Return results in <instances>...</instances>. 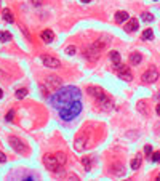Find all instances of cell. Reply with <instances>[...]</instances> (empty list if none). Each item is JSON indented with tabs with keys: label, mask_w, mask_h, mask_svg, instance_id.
<instances>
[{
	"label": "cell",
	"mask_w": 160,
	"mask_h": 181,
	"mask_svg": "<svg viewBox=\"0 0 160 181\" xmlns=\"http://www.w3.org/2000/svg\"><path fill=\"white\" fill-rule=\"evenodd\" d=\"M8 141H10V144H11V148L15 149L16 152H19V154H26V152H27V146H26L23 141H21V140H18V138L11 136Z\"/></svg>",
	"instance_id": "5b68a950"
},
{
	"label": "cell",
	"mask_w": 160,
	"mask_h": 181,
	"mask_svg": "<svg viewBox=\"0 0 160 181\" xmlns=\"http://www.w3.org/2000/svg\"><path fill=\"white\" fill-rule=\"evenodd\" d=\"M120 79H123V80H127V82H130L131 80V72L128 71V69L127 67H125V66H122V71H120Z\"/></svg>",
	"instance_id": "4fadbf2b"
},
{
	"label": "cell",
	"mask_w": 160,
	"mask_h": 181,
	"mask_svg": "<svg viewBox=\"0 0 160 181\" xmlns=\"http://www.w3.org/2000/svg\"><path fill=\"white\" fill-rule=\"evenodd\" d=\"M88 93L91 95V96H95V98L98 100V101H101V100L104 98V96H106V95L102 93V90L98 88V87H90V88H88Z\"/></svg>",
	"instance_id": "ba28073f"
},
{
	"label": "cell",
	"mask_w": 160,
	"mask_h": 181,
	"mask_svg": "<svg viewBox=\"0 0 160 181\" xmlns=\"http://www.w3.org/2000/svg\"><path fill=\"white\" fill-rule=\"evenodd\" d=\"M40 39L43 40L45 43H51L53 39H54V34H53L51 31H48V29H47V31H43V32L40 34Z\"/></svg>",
	"instance_id": "9c48e42d"
},
{
	"label": "cell",
	"mask_w": 160,
	"mask_h": 181,
	"mask_svg": "<svg viewBox=\"0 0 160 181\" xmlns=\"http://www.w3.org/2000/svg\"><path fill=\"white\" fill-rule=\"evenodd\" d=\"M43 162H45V167L48 170L56 173V172H59L62 167H64V164H66V154H62V152L48 154V156H45Z\"/></svg>",
	"instance_id": "3957f363"
},
{
	"label": "cell",
	"mask_w": 160,
	"mask_h": 181,
	"mask_svg": "<svg viewBox=\"0 0 160 181\" xmlns=\"http://www.w3.org/2000/svg\"><path fill=\"white\" fill-rule=\"evenodd\" d=\"M8 40H11V34L8 31H3L2 32V42H8Z\"/></svg>",
	"instance_id": "44dd1931"
},
{
	"label": "cell",
	"mask_w": 160,
	"mask_h": 181,
	"mask_svg": "<svg viewBox=\"0 0 160 181\" xmlns=\"http://www.w3.org/2000/svg\"><path fill=\"white\" fill-rule=\"evenodd\" d=\"M0 160H2V164H5V162H6V157H5L3 152H0Z\"/></svg>",
	"instance_id": "83f0119b"
},
{
	"label": "cell",
	"mask_w": 160,
	"mask_h": 181,
	"mask_svg": "<svg viewBox=\"0 0 160 181\" xmlns=\"http://www.w3.org/2000/svg\"><path fill=\"white\" fill-rule=\"evenodd\" d=\"M144 152H146V156H149L151 152H152V148H151L149 144H147V146H146V148H144Z\"/></svg>",
	"instance_id": "4316f807"
},
{
	"label": "cell",
	"mask_w": 160,
	"mask_h": 181,
	"mask_svg": "<svg viewBox=\"0 0 160 181\" xmlns=\"http://www.w3.org/2000/svg\"><path fill=\"white\" fill-rule=\"evenodd\" d=\"M74 148H75V151L82 152V151H83V148H85V138L79 136L77 140H75V143H74Z\"/></svg>",
	"instance_id": "8fae6325"
},
{
	"label": "cell",
	"mask_w": 160,
	"mask_h": 181,
	"mask_svg": "<svg viewBox=\"0 0 160 181\" xmlns=\"http://www.w3.org/2000/svg\"><path fill=\"white\" fill-rule=\"evenodd\" d=\"M66 53H67V55H74V53H75V47H74V45L67 47V48H66Z\"/></svg>",
	"instance_id": "484cf974"
},
{
	"label": "cell",
	"mask_w": 160,
	"mask_h": 181,
	"mask_svg": "<svg viewBox=\"0 0 160 181\" xmlns=\"http://www.w3.org/2000/svg\"><path fill=\"white\" fill-rule=\"evenodd\" d=\"M143 61V56L140 53H131L130 55V64H140Z\"/></svg>",
	"instance_id": "5bb4252c"
},
{
	"label": "cell",
	"mask_w": 160,
	"mask_h": 181,
	"mask_svg": "<svg viewBox=\"0 0 160 181\" xmlns=\"http://www.w3.org/2000/svg\"><path fill=\"white\" fill-rule=\"evenodd\" d=\"M141 19L146 21V23H151V21H154V16H152L151 13H143V15H141Z\"/></svg>",
	"instance_id": "ffe728a7"
},
{
	"label": "cell",
	"mask_w": 160,
	"mask_h": 181,
	"mask_svg": "<svg viewBox=\"0 0 160 181\" xmlns=\"http://www.w3.org/2000/svg\"><path fill=\"white\" fill-rule=\"evenodd\" d=\"M155 111H157V114H158V115H160V103H158V104H157V107H155Z\"/></svg>",
	"instance_id": "f546056e"
},
{
	"label": "cell",
	"mask_w": 160,
	"mask_h": 181,
	"mask_svg": "<svg viewBox=\"0 0 160 181\" xmlns=\"http://www.w3.org/2000/svg\"><path fill=\"white\" fill-rule=\"evenodd\" d=\"M40 59H42V62H43L47 67H59V61L56 58L50 56V55H42Z\"/></svg>",
	"instance_id": "52a82bcc"
},
{
	"label": "cell",
	"mask_w": 160,
	"mask_h": 181,
	"mask_svg": "<svg viewBox=\"0 0 160 181\" xmlns=\"http://www.w3.org/2000/svg\"><path fill=\"white\" fill-rule=\"evenodd\" d=\"M128 13L127 11H117L115 13V21H117V23H123V21H127L128 19Z\"/></svg>",
	"instance_id": "7c38bea8"
},
{
	"label": "cell",
	"mask_w": 160,
	"mask_h": 181,
	"mask_svg": "<svg viewBox=\"0 0 160 181\" xmlns=\"http://www.w3.org/2000/svg\"><path fill=\"white\" fill-rule=\"evenodd\" d=\"M82 2H83V3H88V2H91V0H82Z\"/></svg>",
	"instance_id": "4dcf8cb0"
},
{
	"label": "cell",
	"mask_w": 160,
	"mask_h": 181,
	"mask_svg": "<svg viewBox=\"0 0 160 181\" xmlns=\"http://www.w3.org/2000/svg\"><path fill=\"white\" fill-rule=\"evenodd\" d=\"M80 90L77 87H64V88H59L54 95L50 96V104L54 109H62L67 104L74 103L75 100H80Z\"/></svg>",
	"instance_id": "6da1fadb"
},
{
	"label": "cell",
	"mask_w": 160,
	"mask_h": 181,
	"mask_svg": "<svg viewBox=\"0 0 160 181\" xmlns=\"http://www.w3.org/2000/svg\"><path fill=\"white\" fill-rule=\"evenodd\" d=\"M27 95V88H19L18 92H16V98H19V100H23L24 96Z\"/></svg>",
	"instance_id": "d6986e66"
},
{
	"label": "cell",
	"mask_w": 160,
	"mask_h": 181,
	"mask_svg": "<svg viewBox=\"0 0 160 181\" xmlns=\"http://www.w3.org/2000/svg\"><path fill=\"white\" fill-rule=\"evenodd\" d=\"M83 165H85L87 170H90V168H91V160H90L88 157H83Z\"/></svg>",
	"instance_id": "7402d4cb"
},
{
	"label": "cell",
	"mask_w": 160,
	"mask_h": 181,
	"mask_svg": "<svg viewBox=\"0 0 160 181\" xmlns=\"http://www.w3.org/2000/svg\"><path fill=\"white\" fill-rule=\"evenodd\" d=\"M140 165H141V157L138 156V157H135L133 160H131V168H133V170H138V168H140Z\"/></svg>",
	"instance_id": "ac0fdd59"
},
{
	"label": "cell",
	"mask_w": 160,
	"mask_h": 181,
	"mask_svg": "<svg viewBox=\"0 0 160 181\" xmlns=\"http://www.w3.org/2000/svg\"><path fill=\"white\" fill-rule=\"evenodd\" d=\"M109 56H110V61L114 62V66H119L120 64V55H119V51H110Z\"/></svg>",
	"instance_id": "9a60e30c"
},
{
	"label": "cell",
	"mask_w": 160,
	"mask_h": 181,
	"mask_svg": "<svg viewBox=\"0 0 160 181\" xmlns=\"http://www.w3.org/2000/svg\"><path fill=\"white\" fill-rule=\"evenodd\" d=\"M58 112H59V119L62 122H71L82 112V101L75 100L74 103H71V104H67V106H64L62 109H59Z\"/></svg>",
	"instance_id": "7a4b0ae2"
},
{
	"label": "cell",
	"mask_w": 160,
	"mask_h": 181,
	"mask_svg": "<svg viewBox=\"0 0 160 181\" xmlns=\"http://www.w3.org/2000/svg\"><path fill=\"white\" fill-rule=\"evenodd\" d=\"M157 179H160V175H158V176H157Z\"/></svg>",
	"instance_id": "1f68e13d"
},
{
	"label": "cell",
	"mask_w": 160,
	"mask_h": 181,
	"mask_svg": "<svg viewBox=\"0 0 160 181\" xmlns=\"http://www.w3.org/2000/svg\"><path fill=\"white\" fill-rule=\"evenodd\" d=\"M13 115H15V111H13V109H11V111H8V114L5 115L6 122H11V120H13Z\"/></svg>",
	"instance_id": "cb8c5ba5"
},
{
	"label": "cell",
	"mask_w": 160,
	"mask_h": 181,
	"mask_svg": "<svg viewBox=\"0 0 160 181\" xmlns=\"http://www.w3.org/2000/svg\"><path fill=\"white\" fill-rule=\"evenodd\" d=\"M2 13H3L2 16H3V19L6 21V23H13V15H11V11H10V10H6V8H5Z\"/></svg>",
	"instance_id": "2e32d148"
},
{
	"label": "cell",
	"mask_w": 160,
	"mask_h": 181,
	"mask_svg": "<svg viewBox=\"0 0 160 181\" xmlns=\"http://www.w3.org/2000/svg\"><path fill=\"white\" fill-rule=\"evenodd\" d=\"M110 42V39H107V37H102V39H99L98 42H95V43L88 48V50L85 51V55H87V58L90 59V61H96L99 58V55H101V51L104 50V48L107 47V43Z\"/></svg>",
	"instance_id": "277c9868"
},
{
	"label": "cell",
	"mask_w": 160,
	"mask_h": 181,
	"mask_svg": "<svg viewBox=\"0 0 160 181\" xmlns=\"http://www.w3.org/2000/svg\"><path fill=\"white\" fill-rule=\"evenodd\" d=\"M152 37H154V32H152V29H146V31L143 32V36H141L143 40H152Z\"/></svg>",
	"instance_id": "e0dca14e"
},
{
	"label": "cell",
	"mask_w": 160,
	"mask_h": 181,
	"mask_svg": "<svg viewBox=\"0 0 160 181\" xmlns=\"http://www.w3.org/2000/svg\"><path fill=\"white\" fill-rule=\"evenodd\" d=\"M32 2V5H35V6H39L40 3H42V0H31Z\"/></svg>",
	"instance_id": "f1b7e54d"
},
{
	"label": "cell",
	"mask_w": 160,
	"mask_h": 181,
	"mask_svg": "<svg viewBox=\"0 0 160 181\" xmlns=\"http://www.w3.org/2000/svg\"><path fill=\"white\" fill-rule=\"evenodd\" d=\"M158 160H160V151H157V152L152 154V162H158Z\"/></svg>",
	"instance_id": "d4e9b609"
},
{
	"label": "cell",
	"mask_w": 160,
	"mask_h": 181,
	"mask_svg": "<svg viewBox=\"0 0 160 181\" xmlns=\"http://www.w3.org/2000/svg\"><path fill=\"white\" fill-rule=\"evenodd\" d=\"M141 79H143L144 83H154V82L158 79V72L155 71L154 67H151L149 71H146V72L143 74V77H141Z\"/></svg>",
	"instance_id": "8992f818"
},
{
	"label": "cell",
	"mask_w": 160,
	"mask_h": 181,
	"mask_svg": "<svg viewBox=\"0 0 160 181\" xmlns=\"http://www.w3.org/2000/svg\"><path fill=\"white\" fill-rule=\"evenodd\" d=\"M138 27H140V26H138V21L133 18V19H130L128 23L125 24V31H127V32H135V31H138Z\"/></svg>",
	"instance_id": "30bf717a"
},
{
	"label": "cell",
	"mask_w": 160,
	"mask_h": 181,
	"mask_svg": "<svg viewBox=\"0 0 160 181\" xmlns=\"http://www.w3.org/2000/svg\"><path fill=\"white\" fill-rule=\"evenodd\" d=\"M138 109H140L143 114H147V109L144 107V101H140V103H138Z\"/></svg>",
	"instance_id": "603a6c76"
}]
</instances>
